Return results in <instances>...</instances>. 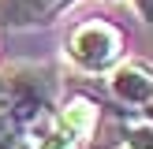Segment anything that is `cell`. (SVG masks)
Wrapping results in <instances>:
<instances>
[{"instance_id": "obj_1", "label": "cell", "mask_w": 153, "mask_h": 149, "mask_svg": "<svg viewBox=\"0 0 153 149\" xmlns=\"http://www.w3.org/2000/svg\"><path fill=\"white\" fill-rule=\"evenodd\" d=\"M56 93H60V71L52 63H7L0 112L30 138L37 127H45L56 116Z\"/></svg>"}, {"instance_id": "obj_2", "label": "cell", "mask_w": 153, "mask_h": 149, "mask_svg": "<svg viewBox=\"0 0 153 149\" xmlns=\"http://www.w3.org/2000/svg\"><path fill=\"white\" fill-rule=\"evenodd\" d=\"M123 52H127L123 30L116 22H105V19L75 22L64 37V56L82 74H112L123 63Z\"/></svg>"}, {"instance_id": "obj_3", "label": "cell", "mask_w": 153, "mask_h": 149, "mask_svg": "<svg viewBox=\"0 0 153 149\" xmlns=\"http://www.w3.org/2000/svg\"><path fill=\"white\" fill-rule=\"evenodd\" d=\"M108 89L123 108L146 112L153 104V63H142V60H123L116 71L108 74Z\"/></svg>"}, {"instance_id": "obj_4", "label": "cell", "mask_w": 153, "mask_h": 149, "mask_svg": "<svg viewBox=\"0 0 153 149\" xmlns=\"http://www.w3.org/2000/svg\"><path fill=\"white\" fill-rule=\"evenodd\" d=\"M56 119H60V127H67V131H71L86 149H94L97 138L105 134V119H108V112H105L94 97L75 93V97H67V101H64V108L56 112Z\"/></svg>"}, {"instance_id": "obj_5", "label": "cell", "mask_w": 153, "mask_h": 149, "mask_svg": "<svg viewBox=\"0 0 153 149\" xmlns=\"http://www.w3.org/2000/svg\"><path fill=\"white\" fill-rule=\"evenodd\" d=\"M75 0H0V22L15 30L26 26H45L56 15H64Z\"/></svg>"}, {"instance_id": "obj_6", "label": "cell", "mask_w": 153, "mask_h": 149, "mask_svg": "<svg viewBox=\"0 0 153 149\" xmlns=\"http://www.w3.org/2000/svg\"><path fill=\"white\" fill-rule=\"evenodd\" d=\"M30 149H86V145H82L67 127H60V119L52 116L45 127H37V131L30 134Z\"/></svg>"}, {"instance_id": "obj_7", "label": "cell", "mask_w": 153, "mask_h": 149, "mask_svg": "<svg viewBox=\"0 0 153 149\" xmlns=\"http://www.w3.org/2000/svg\"><path fill=\"white\" fill-rule=\"evenodd\" d=\"M123 149H153V123L142 119V123H127L123 127Z\"/></svg>"}, {"instance_id": "obj_8", "label": "cell", "mask_w": 153, "mask_h": 149, "mask_svg": "<svg viewBox=\"0 0 153 149\" xmlns=\"http://www.w3.org/2000/svg\"><path fill=\"white\" fill-rule=\"evenodd\" d=\"M0 149H30V138L0 112Z\"/></svg>"}, {"instance_id": "obj_9", "label": "cell", "mask_w": 153, "mask_h": 149, "mask_svg": "<svg viewBox=\"0 0 153 149\" xmlns=\"http://www.w3.org/2000/svg\"><path fill=\"white\" fill-rule=\"evenodd\" d=\"M131 4H134V11H138L146 22H153V0H131Z\"/></svg>"}, {"instance_id": "obj_10", "label": "cell", "mask_w": 153, "mask_h": 149, "mask_svg": "<svg viewBox=\"0 0 153 149\" xmlns=\"http://www.w3.org/2000/svg\"><path fill=\"white\" fill-rule=\"evenodd\" d=\"M142 116H146V119H149V123H153V104H149V108H146V112H142Z\"/></svg>"}, {"instance_id": "obj_11", "label": "cell", "mask_w": 153, "mask_h": 149, "mask_svg": "<svg viewBox=\"0 0 153 149\" xmlns=\"http://www.w3.org/2000/svg\"><path fill=\"white\" fill-rule=\"evenodd\" d=\"M0 93H4V67H0Z\"/></svg>"}]
</instances>
